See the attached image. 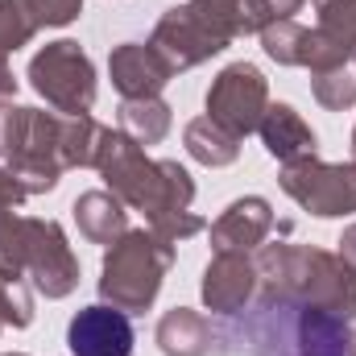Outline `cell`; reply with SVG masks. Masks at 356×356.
Wrapping results in <instances>:
<instances>
[{"label":"cell","mask_w":356,"mask_h":356,"mask_svg":"<svg viewBox=\"0 0 356 356\" xmlns=\"http://www.w3.org/2000/svg\"><path fill=\"white\" fill-rule=\"evenodd\" d=\"M211 344V323L191 307H175L158 319V348L166 356H207Z\"/></svg>","instance_id":"2e32d148"},{"label":"cell","mask_w":356,"mask_h":356,"mask_svg":"<svg viewBox=\"0 0 356 356\" xmlns=\"http://www.w3.org/2000/svg\"><path fill=\"white\" fill-rule=\"evenodd\" d=\"M353 154H356V129H353Z\"/></svg>","instance_id":"f1b7e54d"},{"label":"cell","mask_w":356,"mask_h":356,"mask_svg":"<svg viewBox=\"0 0 356 356\" xmlns=\"http://www.w3.org/2000/svg\"><path fill=\"white\" fill-rule=\"evenodd\" d=\"M38 33V25L29 21L21 0H0V54H17L21 46H29V38Z\"/></svg>","instance_id":"7402d4cb"},{"label":"cell","mask_w":356,"mask_h":356,"mask_svg":"<svg viewBox=\"0 0 356 356\" xmlns=\"http://www.w3.org/2000/svg\"><path fill=\"white\" fill-rule=\"evenodd\" d=\"M75 224L91 245H116L129 232V211L112 191H83L75 199Z\"/></svg>","instance_id":"9a60e30c"},{"label":"cell","mask_w":356,"mask_h":356,"mask_svg":"<svg viewBox=\"0 0 356 356\" xmlns=\"http://www.w3.org/2000/svg\"><path fill=\"white\" fill-rule=\"evenodd\" d=\"M175 266V245L154 228H129L116 245H108L99 266V298L124 315H141L154 307L166 269Z\"/></svg>","instance_id":"277c9868"},{"label":"cell","mask_w":356,"mask_h":356,"mask_svg":"<svg viewBox=\"0 0 356 356\" xmlns=\"http://www.w3.org/2000/svg\"><path fill=\"white\" fill-rule=\"evenodd\" d=\"M273 228V207L261 195H245L228 203V211L211 224V249L216 253H253Z\"/></svg>","instance_id":"4fadbf2b"},{"label":"cell","mask_w":356,"mask_h":356,"mask_svg":"<svg viewBox=\"0 0 356 356\" xmlns=\"http://www.w3.org/2000/svg\"><path fill=\"white\" fill-rule=\"evenodd\" d=\"M269 108V83L253 63H232L224 67L211 88H207V116L216 124H224L232 137H249L257 133L261 116Z\"/></svg>","instance_id":"ba28073f"},{"label":"cell","mask_w":356,"mask_h":356,"mask_svg":"<svg viewBox=\"0 0 356 356\" xmlns=\"http://www.w3.org/2000/svg\"><path fill=\"white\" fill-rule=\"evenodd\" d=\"M253 266L269 307L319 311L340 323L356 319V266H348L340 253L302 245H261Z\"/></svg>","instance_id":"6da1fadb"},{"label":"cell","mask_w":356,"mask_h":356,"mask_svg":"<svg viewBox=\"0 0 356 356\" xmlns=\"http://www.w3.org/2000/svg\"><path fill=\"white\" fill-rule=\"evenodd\" d=\"M95 170L104 175L108 191L124 207L145 211V220L191 211V199H195L191 175L170 158L154 162L145 154V145H137L120 129H104V141H99V154H95Z\"/></svg>","instance_id":"7a4b0ae2"},{"label":"cell","mask_w":356,"mask_h":356,"mask_svg":"<svg viewBox=\"0 0 356 356\" xmlns=\"http://www.w3.org/2000/svg\"><path fill=\"white\" fill-rule=\"evenodd\" d=\"M298 8H302V0H245L249 33H261V29L273 25V21H290Z\"/></svg>","instance_id":"cb8c5ba5"},{"label":"cell","mask_w":356,"mask_h":356,"mask_svg":"<svg viewBox=\"0 0 356 356\" xmlns=\"http://www.w3.org/2000/svg\"><path fill=\"white\" fill-rule=\"evenodd\" d=\"M282 191L311 216L319 220H336V216H353L356 211V162H319L298 158L282 166Z\"/></svg>","instance_id":"52a82bcc"},{"label":"cell","mask_w":356,"mask_h":356,"mask_svg":"<svg viewBox=\"0 0 356 356\" xmlns=\"http://www.w3.org/2000/svg\"><path fill=\"white\" fill-rule=\"evenodd\" d=\"M17 79H13V67H8V54H0V95H13Z\"/></svg>","instance_id":"83f0119b"},{"label":"cell","mask_w":356,"mask_h":356,"mask_svg":"<svg viewBox=\"0 0 356 356\" xmlns=\"http://www.w3.org/2000/svg\"><path fill=\"white\" fill-rule=\"evenodd\" d=\"M311 95L332 108V112H344L356 104V75L348 67H336V71H323V75H311Z\"/></svg>","instance_id":"ffe728a7"},{"label":"cell","mask_w":356,"mask_h":356,"mask_svg":"<svg viewBox=\"0 0 356 356\" xmlns=\"http://www.w3.org/2000/svg\"><path fill=\"white\" fill-rule=\"evenodd\" d=\"M108 75H112V88L120 91V99H149V95H162V88L175 79V71L162 63V54L145 42H124L108 54Z\"/></svg>","instance_id":"8fae6325"},{"label":"cell","mask_w":356,"mask_h":356,"mask_svg":"<svg viewBox=\"0 0 356 356\" xmlns=\"http://www.w3.org/2000/svg\"><path fill=\"white\" fill-rule=\"evenodd\" d=\"M182 145L195 162L203 166H232L241 158V137H232L224 124H216L211 116H195L186 129H182Z\"/></svg>","instance_id":"e0dca14e"},{"label":"cell","mask_w":356,"mask_h":356,"mask_svg":"<svg viewBox=\"0 0 356 356\" xmlns=\"http://www.w3.org/2000/svg\"><path fill=\"white\" fill-rule=\"evenodd\" d=\"M120 133H129L137 145H158L170 133V104L162 95L124 99L120 104Z\"/></svg>","instance_id":"ac0fdd59"},{"label":"cell","mask_w":356,"mask_h":356,"mask_svg":"<svg viewBox=\"0 0 356 356\" xmlns=\"http://www.w3.org/2000/svg\"><path fill=\"white\" fill-rule=\"evenodd\" d=\"M241 33H249L245 0H191V4L166 8L158 17L149 46L178 75V71H191V67L207 63L211 54H220Z\"/></svg>","instance_id":"3957f363"},{"label":"cell","mask_w":356,"mask_h":356,"mask_svg":"<svg viewBox=\"0 0 356 356\" xmlns=\"http://www.w3.org/2000/svg\"><path fill=\"white\" fill-rule=\"evenodd\" d=\"M0 327H4V323H0Z\"/></svg>","instance_id":"1f68e13d"},{"label":"cell","mask_w":356,"mask_h":356,"mask_svg":"<svg viewBox=\"0 0 356 356\" xmlns=\"http://www.w3.org/2000/svg\"><path fill=\"white\" fill-rule=\"evenodd\" d=\"M257 133H261V141H266L269 158H277L282 166L315 154V129H311L290 104H269L266 116H261V124H257Z\"/></svg>","instance_id":"5bb4252c"},{"label":"cell","mask_w":356,"mask_h":356,"mask_svg":"<svg viewBox=\"0 0 356 356\" xmlns=\"http://www.w3.org/2000/svg\"><path fill=\"white\" fill-rule=\"evenodd\" d=\"M0 257L21 269L46 298H67L79 286V261L67 245V232L54 220L8 211L0 220Z\"/></svg>","instance_id":"5b68a950"},{"label":"cell","mask_w":356,"mask_h":356,"mask_svg":"<svg viewBox=\"0 0 356 356\" xmlns=\"http://www.w3.org/2000/svg\"><path fill=\"white\" fill-rule=\"evenodd\" d=\"M340 257H344L348 266H356V224L344 228V236H340Z\"/></svg>","instance_id":"4316f807"},{"label":"cell","mask_w":356,"mask_h":356,"mask_svg":"<svg viewBox=\"0 0 356 356\" xmlns=\"http://www.w3.org/2000/svg\"><path fill=\"white\" fill-rule=\"evenodd\" d=\"M25 120H29V108H17L13 99H0V158L8 162L25 137Z\"/></svg>","instance_id":"d4e9b609"},{"label":"cell","mask_w":356,"mask_h":356,"mask_svg":"<svg viewBox=\"0 0 356 356\" xmlns=\"http://www.w3.org/2000/svg\"><path fill=\"white\" fill-rule=\"evenodd\" d=\"M67 344H71V356H129L133 353V323L124 311H116L108 302L83 307L67 327Z\"/></svg>","instance_id":"30bf717a"},{"label":"cell","mask_w":356,"mask_h":356,"mask_svg":"<svg viewBox=\"0 0 356 356\" xmlns=\"http://www.w3.org/2000/svg\"><path fill=\"white\" fill-rule=\"evenodd\" d=\"M261 46L273 63L282 67H307L311 75H323V71H336L353 58L348 46H340L336 38H327L319 25L307 29V25H294V21H273L261 29Z\"/></svg>","instance_id":"9c48e42d"},{"label":"cell","mask_w":356,"mask_h":356,"mask_svg":"<svg viewBox=\"0 0 356 356\" xmlns=\"http://www.w3.org/2000/svg\"><path fill=\"white\" fill-rule=\"evenodd\" d=\"M8 356H21V353H8Z\"/></svg>","instance_id":"f546056e"},{"label":"cell","mask_w":356,"mask_h":356,"mask_svg":"<svg viewBox=\"0 0 356 356\" xmlns=\"http://www.w3.org/2000/svg\"><path fill=\"white\" fill-rule=\"evenodd\" d=\"M29 83L33 91L63 116H83L95 104V67L83 54L79 42L63 38V42H50L33 54L29 63Z\"/></svg>","instance_id":"8992f818"},{"label":"cell","mask_w":356,"mask_h":356,"mask_svg":"<svg viewBox=\"0 0 356 356\" xmlns=\"http://www.w3.org/2000/svg\"><path fill=\"white\" fill-rule=\"evenodd\" d=\"M257 294V266L249 253H216L203 269V307L216 315H236Z\"/></svg>","instance_id":"7c38bea8"},{"label":"cell","mask_w":356,"mask_h":356,"mask_svg":"<svg viewBox=\"0 0 356 356\" xmlns=\"http://www.w3.org/2000/svg\"><path fill=\"white\" fill-rule=\"evenodd\" d=\"M353 58H356V50H353Z\"/></svg>","instance_id":"4dcf8cb0"},{"label":"cell","mask_w":356,"mask_h":356,"mask_svg":"<svg viewBox=\"0 0 356 356\" xmlns=\"http://www.w3.org/2000/svg\"><path fill=\"white\" fill-rule=\"evenodd\" d=\"M149 228H154L158 236H166L170 245H178V241L203 232V220H199L195 211H175V216H158V220H149Z\"/></svg>","instance_id":"484cf974"},{"label":"cell","mask_w":356,"mask_h":356,"mask_svg":"<svg viewBox=\"0 0 356 356\" xmlns=\"http://www.w3.org/2000/svg\"><path fill=\"white\" fill-rule=\"evenodd\" d=\"M0 323L29 327L33 323V294L25 286V273L0 257Z\"/></svg>","instance_id":"d6986e66"},{"label":"cell","mask_w":356,"mask_h":356,"mask_svg":"<svg viewBox=\"0 0 356 356\" xmlns=\"http://www.w3.org/2000/svg\"><path fill=\"white\" fill-rule=\"evenodd\" d=\"M29 21L38 29H58V25H71L79 13H83V0H21Z\"/></svg>","instance_id":"603a6c76"},{"label":"cell","mask_w":356,"mask_h":356,"mask_svg":"<svg viewBox=\"0 0 356 356\" xmlns=\"http://www.w3.org/2000/svg\"><path fill=\"white\" fill-rule=\"evenodd\" d=\"M315 13H319V29L327 38L356 50V0H315Z\"/></svg>","instance_id":"44dd1931"}]
</instances>
